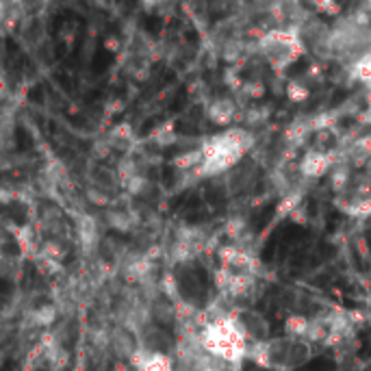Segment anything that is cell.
Returning <instances> with one entry per match:
<instances>
[{
	"label": "cell",
	"instance_id": "6da1fadb",
	"mask_svg": "<svg viewBox=\"0 0 371 371\" xmlns=\"http://www.w3.org/2000/svg\"><path fill=\"white\" fill-rule=\"evenodd\" d=\"M302 371H334V363L328 358H315L313 363H308Z\"/></svg>",
	"mask_w": 371,
	"mask_h": 371
}]
</instances>
